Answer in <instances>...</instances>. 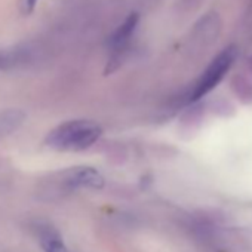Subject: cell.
I'll return each mask as SVG.
<instances>
[{
    "mask_svg": "<svg viewBox=\"0 0 252 252\" xmlns=\"http://www.w3.org/2000/svg\"><path fill=\"white\" fill-rule=\"evenodd\" d=\"M101 126L91 120H70L49 132L46 144L60 152H82L92 147L101 137Z\"/></svg>",
    "mask_w": 252,
    "mask_h": 252,
    "instance_id": "cell-1",
    "label": "cell"
},
{
    "mask_svg": "<svg viewBox=\"0 0 252 252\" xmlns=\"http://www.w3.org/2000/svg\"><path fill=\"white\" fill-rule=\"evenodd\" d=\"M236 54H237L236 48L233 46L225 48L221 54H218L208 65V68L203 71L194 88L191 89L189 95V101H197L206 94H209L224 79V76L227 74V71L230 70V67L236 60Z\"/></svg>",
    "mask_w": 252,
    "mask_h": 252,
    "instance_id": "cell-2",
    "label": "cell"
},
{
    "mask_svg": "<svg viewBox=\"0 0 252 252\" xmlns=\"http://www.w3.org/2000/svg\"><path fill=\"white\" fill-rule=\"evenodd\" d=\"M63 183L68 189H92L99 190L104 187V177L91 166H77L64 172Z\"/></svg>",
    "mask_w": 252,
    "mask_h": 252,
    "instance_id": "cell-3",
    "label": "cell"
},
{
    "mask_svg": "<svg viewBox=\"0 0 252 252\" xmlns=\"http://www.w3.org/2000/svg\"><path fill=\"white\" fill-rule=\"evenodd\" d=\"M37 237L43 252H70L61 234L49 225H42L39 228Z\"/></svg>",
    "mask_w": 252,
    "mask_h": 252,
    "instance_id": "cell-4",
    "label": "cell"
},
{
    "mask_svg": "<svg viewBox=\"0 0 252 252\" xmlns=\"http://www.w3.org/2000/svg\"><path fill=\"white\" fill-rule=\"evenodd\" d=\"M138 20H140V17L137 14H131L128 18H126L125 23L113 33L111 40H110L111 45L113 46H122V45H125L126 42H128L131 39V36L134 34L135 29H137Z\"/></svg>",
    "mask_w": 252,
    "mask_h": 252,
    "instance_id": "cell-5",
    "label": "cell"
},
{
    "mask_svg": "<svg viewBox=\"0 0 252 252\" xmlns=\"http://www.w3.org/2000/svg\"><path fill=\"white\" fill-rule=\"evenodd\" d=\"M24 122V113L20 110L0 111V135L12 134Z\"/></svg>",
    "mask_w": 252,
    "mask_h": 252,
    "instance_id": "cell-6",
    "label": "cell"
},
{
    "mask_svg": "<svg viewBox=\"0 0 252 252\" xmlns=\"http://www.w3.org/2000/svg\"><path fill=\"white\" fill-rule=\"evenodd\" d=\"M17 61V54L12 52H0V70L8 67L9 64Z\"/></svg>",
    "mask_w": 252,
    "mask_h": 252,
    "instance_id": "cell-7",
    "label": "cell"
},
{
    "mask_svg": "<svg viewBox=\"0 0 252 252\" xmlns=\"http://www.w3.org/2000/svg\"><path fill=\"white\" fill-rule=\"evenodd\" d=\"M37 2H39V0H23V2H21V9H23V12H24L26 15L32 14V12L34 11L36 5H37Z\"/></svg>",
    "mask_w": 252,
    "mask_h": 252,
    "instance_id": "cell-8",
    "label": "cell"
}]
</instances>
